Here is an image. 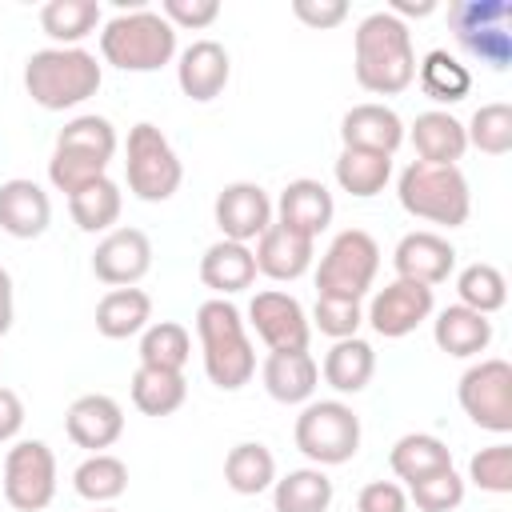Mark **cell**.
<instances>
[{
  "instance_id": "6da1fadb",
  "label": "cell",
  "mask_w": 512,
  "mask_h": 512,
  "mask_svg": "<svg viewBox=\"0 0 512 512\" xmlns=\"http://www.w3.org/2000/svg\"><path fill=\"white\" fill-rule=\"evenodd\" d=\"M352 72L364 92L396 96L416 80V48L404 20H396L388 8L368 12L356 24L352 36Z\"/></svg>"
},
{
  "instance_id": "7a4b0ae2",
  "label": "cell",
  "mask_w": 512,
  "mask_h": 512,
  "mask_svg": "<svg viewBox=\"0 0 512 512\" xmlns=\"http://www.w3.org/2000/svg\"><path fill=\"white\" fill-rule=\"evenodd\" d=\"M196 336H200V352H204V376L216 388L236 392L256 376V352L244 332V316L232 300H224V296L204 300L196 308Z\"/></svg>"
},
{
  "instance_id": "3957f363",
  "label": "cell",
  "mask_w": 512,
  "mask_h": 512,
  "mask_svg": "<svg viewBox=\"0 0 512 512\" xmlns=\"http://www.w3.org/2000/svg\"><path fill=\"white\" fill-rule=\"evenodd\" d=\"M100 80H104V68L88 48H56L52 44L24 60V88L48 112L84 104L88 96L100 92Z\"/></svg>"
},
{
  "instance_id": "277c9868",
  "label": "cell",
  "mask_w": 512,
  "mask_h": 512,
  "mask_svg": "<svg viewBox=\"0 0 512 512\" xmlns=\"http://www.w3.org/2000/svg\"><path fill=\"white\" fill-rule=\"evenodd\" d=\"M100 56L120 72H156L176 56V28L156 8H124L100 28Z\"/></svg>"
},
{
  "instance_id": "5b68a950",
  "label": "cell",
  "mask_w": 512,
  "mask_h": 512,
  "mask_svg": "<svg viewBox=\"0 0 512 512\" xmlns=\"http://www.w3.org/2000/svg\"><path fill=\"white\" fill-rule=\"evenodd\" d=\"M396 196H400V208L408 216L428 220V224H444V228L468 224V212H472V192H468L460 164L412 160L396 180Z\"/></svg>"
},
{
  "instance_id": "8992f818",
  "label": "cell",
  "mask_w": 512,
  "mask_h": 512,
  "mask_svg": "<svg viewBox=\"0 0 512 512\" xmlns=\"http://www.w3.org/2000/svg\"><path fill=\"white\" fill-rule=\"evenodd\" d=\"M296 448L316 464H348L360 452V416L344 400H308L292 428Z\"/></svg>"
},
{
  "instance_id": "52a82bcc",
  "label": "cell",
  "mask_w": 512,
  "mask_h": 512,
  "mask_svg": "<svg viewBox=\"0 0 512 512\" xmlns=\"http://www.w3.org/2000/svg\"><path fill=\"white\" fill-rule=\"evenodd\" d=\"M380 272V244L364 228H344L320 256L316 268V296L328 300H364Z\"/></svg>"
},
{
  "instance_id": "ba28073f",
  "label": "cell",
  "mask_w": 512,
  "mask_h": 512,
  "mask_svg": "<svg viewBox=\"0 0 512 512\" xmlns=\"http://www.w3.org/2000/svg\"><path fill=\"white\" fill-rule=\"evenodd\" d=\"M448 24L456 44L488 64L492 72H504L512 64V4L508 0H456L448 8Z\"/></svg>"
},
{
  "instance_id": "9c48e42d",
  "label": "cell",
  "mask_w": 512,
  "mask_h": 512,
  "mask_svg": "<svg viewBox=\"0 0 512 512\" xmlns=\"http://www.w3.org/2000/svg\"><path fill=\"white\" fill-rule=\"evenodd\" d=\"M124 168H128V192L136 200H148V204H160V200H172L180 180H184V164L176 156V148L168 144V136L140 120L128 128V148H124Z\"/></svg>"
},
{
  "instance_id": "30bf717a",
  "label": "cell",
  "mask_w": 512,
  "mask_h": 512,
  "mask_svg": "<svg viewBox=\"0 0 512 512\" xmlns=\"http://www.w3.org/2000/svg\"><path fill=\"white\" fill-rule=\"evenodd\" d=\"M456 400L472 424H480L484 432L508 436L512 432V364L500 356L476 360L472 368H464L456 384Z\"/></svg>"
},
{
  "instance_id": "8fae6325",
  "label": "cell",
  "mask_w": 512,
  "mask_h": 512,
  "mask_svg": "<svg viewBox=\"0 0 512 512\" xmlns=\"http://www.w3.org/2000/svg\"><path fill=\"white\" fill-rule=\"evenodd\" d=\"M4 500L16 512H44L56 500V456L44 440H16L8 448Z\"/></svg>"
},
{
  "instance_id": "7c38bea8",
  "label": "cell",
  "mask_w": 512,
  "mask_h": 512,
  "mask_svg": "<svg viewBox=\"0 0 512 512\" xmlns=\"http://www.w3.org/2000/svg\"><path fill=\"white\" fill-rule=\"evenodd\" d=\"M432 312H436V292H432L428 284H416V280H400V276H396L392 284H384V288L372 296L364 320L372 324L376 336L400 340V336L416 332Z\"/></svg>"
},
{
  "instance_id": "4fadbf2b",
  "label": "cell",
  "mask_w": 512,
  "mask_h": 512,
  "mask_svg": "<svg viewBox=\"0 0 512 512\" xmlns=\"http://www.w3.org/2000/svg\"><path fill=\"white\" fill-rule=\"evenodd\" d=\"M212 216H216V228H220V240H236V244H252L268 232L272 224V200L260 184L252 180H232L220 188L216 204H212Z\"/></svg>"
},
{
  "instance_id": "5bb4252c",
  "label": "cell",
  "mask_w": 512,
  "mask_h": 512,
  "mask_svg": "<svg viewBox=\"0 0 512 512\" xmlns=\"http://www.w3.org/2000/svg\"><path fill=\"white\" fill-rule=\"evenodd\" d=\"M248 324L256 328V336L268 344V352H284V348H308L312 324L308 312L296 296L280 292V288H264L252 296L248 304Z\"/></svg>"
},
{
  "instance_id": "9a60e30c",
  "label": "cell",
  "mask_w": 512,
  "mask_h": 512,
  "mask_svg": "<svg viewBox=\"0 0 512 512\" xmlns=\"http://www.w3.org/2000/svg\"><path fill=\"white\" fill-rule=\"evenodd\" d=\"M152 268V240L140 228H112L96 252H92V272L108 288H136Z\"/></svg>"
},
{
  "instance_id": "2e32d148",
  "label": "cell",
  "mask_w": 512,
  "mask_h": 512,
  "mask_svg": "<svg viewBox=\"0 0 512 512\" xmlns=\"http://www.w3.org/2000/svg\"><path fill=\"white\" fill-rule=\"evenodd\" d=\"M392 268H396L400 280H416V284L436 288V284H444V280L452 276V268H456V248L448 244V236L420 228V232L400 236V244H396V252H392Z\"/></svg>"
},
{
  "instance_id": "e0dca14e",
  "label": "cell",
  "mask_w": 512,
  "mask_h": 512,
  "mask_svg": "<svg viewBox=\"0 0 512 512\" xmlns=\"http://www.w3.org/2000/svg\"><path fill=\"white\" fill-rule=\"evenodd\" d=\"M64 432L76 448H88V452H104L120 440L124 432V408L104 396V392H88V396H76L64 412Z\"/></svg>"
},
{
  "instance_id": "ac0fdd59",
  "label": "cell",
  "mask_w": 512,
  "mask_h": 512,
  "mask_svg": "<svg viewBox=\"0 0 512 512\" xmlns=\"http://www.w3.org/2000/svg\"><path fill=\"white\" fill-rule=\"evenodd\" d=\"M228 76H232V60H228V48L220 40H192L180 52L176 84L188 100H196V104L216 100L228 88Z\"/></svg>"
},
{
  "instance_id": "d6986e66",
  "label": "cell",
  "mask_w": 512,
  "mask_h": 512,
  "mask_svg": "<svg viewBox=\"0 0 512 512\" xmlns=\"http://www.w3.org/2000/svg\"><path fill=\"white\" fill-rule=\"evenodd\" d=\"M252 256H256V272H264L268 280H300L312 268L316 240L280 224V220H272L268 232L256 240Z\"/></svg>"
},
{
  "instance_id": "ffe728a7",
  "label": "cell",
  "mask_w": 512,
  "mask_h": 512,
  "mask_svg": "<svg viewBox=\"0 0 512 512\" xmlns=\"http://www.w3.org/2000/svg\"><path fill=\"white\" fill-rule=\"evenodd\" d=\"M340 140L344 148H360V152H380L392 156L404 144V120L396 116V108L388 104H352L340 120Z\"/></svg>"
},
{
  "instance_id": "44dd1931",
  "label": "cell",
  "mask_w": 512,
  "mask_h": 512,
  "mask_svg": "<svg viewBox=\"0 0 512 512\" xmlns=\"http://www.w3.org/2000/svg\"><path fill=\"white\" fill-rule=\"evenodd\" d=\"M260 380L276 404H308L316 392V380H320V364L312 360L308 348L268 352L260 364Z\"/></svg>"
},
{
  "instance_id": "7402d4cb",
  "label": "cell",
  "mask_w": 512,
  "mask_h": 512,
  "mask_svg": "<svg viewBox=\"0 0 512 512\" xmlns=\"http://www.w3.org/2000/svg\"><path fill=\"white\" fill-rule=\"evenodd\" d=\"M52 224V200L36 180H4L0 184V228L16 240H36Z\"/></svg>"
},
{
  "instance_id": "603a6c76",
  "label": "cell",
  "mask_w": 512,
  "mask_h": 512,
  "mask_svg": "<svg viewBox=\"0 0 512 512\" xmlns=\"http://www.w3.org/2000/svg\"><path fill=\"white\" fill-rule=\"evenodd\" d=\"M272 212H276L280 224H288V228H296V232H304V236L316 240V236L332 224L336 204H332V192H328L320 180L300 176V180H288V184H284V192H280V200L272 204Z\"/></svg>"
},
{
  "instance_id": "cb8c5ba5",
  "label": "cell",
  "mask_w": 512,
  "mask_h": 512,
  "mask_svg": "<svg viewBox=\"0 0 512 512\" xmlns=\"http://www.w3.org/2000/svg\"><path fill=\"white\" fill-rule=\"evenodd\" d=\"M416 148V156L424 164H456L464 152H468V136H464V124L444 112V108H428L412 120V128L404 132Z\"/></svg>"
},
{
  "instance_id": "d4e9b609",
  "label": "cell",
  "mask_w": 512,
  "mask_h": 512,
  "mask_svg": "<svg viewBox=\"0 0 512 512\" xmlns=\"http://www.w3.org/2000/svg\"><path fill=\"white\" fill-rule=\"evenodd\" d=\"M200 280L204 288H212L216 296H236L244 288H252L256 280V256L248 244H236V240H216L204 248L200 256Z\"/></svg>"
},
{
  "instance_id": "484cf974",
  "label": "cell",
  "mask_w": 512,
  "mask_h": 512,
  "mask_svg": "<svg viewBox=\"0 0 512 512\" xmlns=\"http://www.w3.org/2000/svg\"><path fill=\"white\" fill-rule=\"evenodd\" d=\"M432 340H436L440 352H448L456 360H468V356H480L492 344V320L464 308V304H448L432 320Z\"/></svg>"
},
{
  "instance_id": "4316f807",
  "label": "cell",
  "mask_w": 512,
  "mask_h": 512,
  "mask_svg": "<svg viewBox=\"0 0 512 512\" xmlns=\"http://www.w3.org/2000/svg\"><path fill=\"white\" fill-rule=\"evenodd\" d=\"M376 372V352L368 340L360 336H348V340H332V348L324 352V364H320V376L328 388H336L340 396H356L368 388Z\"/></svg>"
},
{
  "instance_id": "83f0119b",
  "label": "cell",
  "mask_w": 512,
  "mask_h": 512,
  "mask_svg": "<svg viewBox=\"0 0 512 512\" xmlns=\"http://www.w3.org/2000/svg\"><path fill=\"white\" fill-rule=\"evenodd\" d=\"M152 324V296L144 288H108L96 304V332L108 340L140 336Z\"/></svg>"
},
{
  "instance_id": "f1b7e54d",
  "label": "cell",
  "mask_w": 512,
  "mask_h": 512,
  "mask_svg": "<svg viewBox=\"0 0 512 512\" xmlns=\"http://www.w3.org/2000/svg\"><path fill=\"white\" fill-rule=\"evenodd\" d=\"M388 468H392L404 484H416V480H424V476H436V472L452 468V448H448L440 436H432V432H408V436H400V440L392 444Z\"/></svg>"
},
{
  "instance_id": "f546056e",
  "label": "cell",
  "mask_w": 512,
  "mask_h": 512,
  "mask_svg": "<svg viewBox=\"0 0 512 512\" xmlns=\"http://www.w3.org/2000/svg\"><path fill=\"white\" fill-rule=\"evenodd\" d=\"M224 484L236 496H260L276 484V456L260 440H240L224 456Z\"/></svg>"
},
{
  "instance_id": "4dcf8cb0",
  "label": "cell",
  "mask_w": 512,
  "mask_h": 512,
  "mask_svg": "<svg viewBox=\"0 0 512 512\" xmlns=\"http://www.w3.org/2000/svg\"><path fill=\"white\" fill-rule=\"evenodd\" d=\"M332 480L324 468H292L284 476H276L272 484V508L276 512H328L332 508Z\"/></svg>"
},
{
  "instance_id": "1f68e13d",
  "label": "cell",
  "mask_w": 512,
  "mask_h": 512,
  "mask_svg": "<svg viewBox=\"0 0 512 512\" xmlns=\"http://www.w3.org/2000/svg\"><path fill=\"white\" fill-rule=\"evenodd\" d=\"M44 36L56 40V48H80L84 36L100 28V4L96 0H48L40 8Z\"/></svg>"
},
{
  "instance_id": "d6a6232c",
  "label": "cell",
  "mask_w": 512,
  "mask_h": 512,
  "mask_svg": "<svg viewBox=\"0 0 512 512\" xmlns=\"http://www.w3.org/2000/svg\"><path fill=\"white\" fill-rule=\"evenodd\" d=\"M416 80H420L424 96L436 104H460L472 92L468 64H460V56H452L448 48H432L416 68Z\"/></svg>"
},
{
  "instance_id": "836d02e7",
  "label": "cell",
  "mask_w": 512,
  "mask_h": 512,
  "mask_svg": "<svg viewBox=\"0 0 512 512\" xmlns=\"http://www.w3.org/2000/svg\"><path fill=\"white\" fill-rule=\"evenodd\" d=\"M120 208H124V196L112 176H100L68 196V212L80 232H112V224L120 220Z\"/></svg>"
},
{
  "instance_id": "e575fe53",
  "label": "cell",
  "mask_w": 512,
  "mask_h": 512,
  "mask_svg": "<svg viewBox=\"0 0 512 512\" xmlns=\"http://www.w3.org/2000/svg\"><path fill=\"white\" fill-rule=\"evenodd\" d=\"M132 404L144 412V416H172L184 400H188V384H184V372H168V368H148L140 364L132 372Z\"/></svg>"
},
{
  "instance_id": "d590c367",
  "label": "cell",
  "mask_w": 512,
  "mask_h": 512,
  "mask_svg": "<svg viewBox=\"0 0 512 512\" xmlns=\"http://www.w3.org/2000/svg\"><path fill=\"white\" fill-rule=\"evenodd\" d=\"M72 488H76L80 500H88V504H96V508H100V504H112V500L124 496V488H128V464H124L120 456H112V452H92L88 460L76 464Z\"/></svg>"
},
{
  "instance_id": "8d00e7d4",
  "label": "cell",
  "mask_w": 512,
  "mask_h": 512,
  "mask_svg": "<svg viewBox=\"0 0 512 512\" xmlns=\"http://www.w3.org/2000/svg\"><path fill=\"white\" fill-rule=\"evenodd\" d=\"M332 172H336V184H340L348 196L368 200V196L384 192V184L392 180V156L360 152V148H340Z\"/></svg>"
},
{
  "instance_id": "74e56055",
  "label": "cell",
  "mask_w": 512,
  "mask_h": 512,
  "mask_svg": "<svg viewBox=\"0 0 512 512\" xmlns=\"http://www.w3.org/2000/svg\"><path fill=\"white\" fill-rule=\"evenodd\" d=\"M192 356V336L184 324L176 320H156L140 332V364L148 368H168V372H184Z\"/></svg>"
},
{
  "instance_id": "f35d334b",
  "label": "cell",
  "mask_w": 512,
  "mask_h": 512,
  "mask_svg": "<svg viewBox=\"0 0 512 512\" xmlns=\"http://www.w3.org/2000/svg\"><path fill=\"white\" fill-rule=\"evenodd\" d=\"M456 296H460L456 304H464V308H472V312H480V316H492V312H500L504 300H508V280H504V272H500L496 264L476 260V264L460 268V276H456Z\"/></svg>"
},
{
  "instance_id": "ab89813d",
  "label": "cell",
  "mask_w": 512,
  "mask_h": 512,
  "mask_svg": "<svg viewBox=\"0 0 512 512\" xmlns=\"http://www.w3.org/2000/svg\"><path fill=\"white\" fill-rule=\"evenodd\" d=\"M116 128L108 116H96V112H84V116H72L60 132H56V148L64 152H80V156H96V160H112L116 156Z\"/></svg>"
},
{
  "instance_id": "60d3db41",
  "label": "cell",
  "mask_w": 512,
  "mask_h": 512,
  "mask_svg": "<svg viewBox=\"0 0 512 512\" xmlns=\"http://www.w3.org/2000/svg\"><path fill=\"white\" fill-rule=\"evenodd\" d=\"M464 136H468V148H476L484 156L512 152V104H504V100L480 104L472 112V120L464 124Z\"/></svg>"
},
{
  "instance_id": "b9f144b4",
  "label": "cell",
  "mask_w": 512,
  "mask_h": 512,
  "mask_svg": "<svg viewBox=\"0 0 512 512\" xmlns=\"http://www.w3.org/2000/svg\"><path fill=\"white\" fill-rule=\"evenodd\" d=\"M108 176V160H96V156H80V152H64V148H52V160H48V180L56 192L72 196L80 192L84 184Z\"/></svg>"
},
{
  "instance_id": "7bdbcfd3",
  "label": "cell",
  "mask_w": 512,
  "mask_h": 512,
  "mask_svg": "<svg viewBox=\"0 0 512 512\" xmlns=\"http://www.w3.org/2000/svg\"><path fill=\"white\" fill-rule=\"evenodd\" d=\"M468 480L480 488V492H492V496H508L512 492V444H488L480 448L472 460H468Z\"/></svg>"
},
{
  "instance_id": "ee69618b",
  "label": "cell",
  "mask_w": 512,
  "mask_h": 512,
  "mask_svg": "<svg viewBox=\"0 0 512 512\" xmlns=\"http://www.w3.org/2000/svg\"><path fill=\"white\" fill-rule=\"evenodd\" d=\"M408 500L420 512H452L464 500V476L456 468H444L436 476H424V480L408 484Z\"/></svg>"
},
{
  "instance_id": "f6af8a7d",
  "label": "cell",
  "mask_w": 512,
  "mask_h": 512,
  "mask_svg": "<svg viewBox=\"0 0 512 512\" xmlns=\"http://www.w3.org/2000/svg\"><path fill=\"white\" fill-rule=\"evenodd\" d=\"M308 324H316L332 340H348V336L360 332L364 308H360V300H328V296H316V308H312V320Z\"/></svg>"
},
{
  "instance_id": "bcb514c9",
  "label": "cell",
  "mask_w": 512,
  "mask_h": 512,
  "mask_svg": "<svg viewBox=\"0 0 512 512\" xmlns=\"http://www.w3.org/2000/svg\"><path fill=\"white\" fill-rule=\"evenodd\" d=\"M156 12H160L176 32H180V28L200 32V28H208V24L220 16V0H164Z\"/></svg>"
},
{
  "instance_id": "7dc6e473",
  "label": "cell",
  "mask_w": 512,
  "mask_h": 512,
  "mask_svg": "<svg viewBox=\"0 0 512 512\" xmlns=\"http://www.w3.org/2000/svg\"><path fill=\"white\" fill-rule=\"evenodd\" d=\"M356 512H408V492L396 480H372L360 488Z\"/></svg>"
},
{
  "instance_id": "c3c4849f",
  "label": "cell",
  "mask_w": 512,
  "mask_h": 512,
  "mask_svg": "<svg viewBox=\"0 0 512 512\" xmlns=\"http://www.w3.org/2000/svg\"><path fill=\"white\" fill-rule=\"evenodd\" d=\"M292 16L316 32H328L348 20V4L344 0H292Z\"/></svg>"
},
{
  "instance_id": "681fc988",
  "label": "cell",
  "mask_w": 512,
  "mask_h": 512,
  "mask_svg": "<svg viewBox=\"0 0 512 512\" xmlns=\"http://www.w3.org/2000/svg\"><path fill=\"white\" fill-rule=\"evenodd\" d=\"M20 428H24V400L12 388L0 384V444L4 440H16Z\"/></svg>"
},
{
  "instance_id": "f907efd6",
  "label": "cell",
  "mask_w": 512,
  "mask_h": 512,
  "mask_svg": "<svg viewBox=\"0 0 512 512\" xmlns=\"http://www.w3.org/2000/svg\"><path fill=\"white\" fill-rule=\"evenodd\" d=\"M12 316H16V300H12V276H8V268H0V336L12 328Z\"/></svg>"
},
{
  "instance_id": "816d5d0a",
  "label": "cell",
  "mask_w": 512,
  "mask_h": 512,
  "mask_svg": "<svg viewBox=\"0 0 512 512\" xmlns=\"http://www.w3.org/2000/svg\"><path fill=\"white\" fill-rule=\"evenodd\" d=\"M396 20H404V16H428V12H436V0H392V8H388Z\"/></svg>"
}]
</instances>
